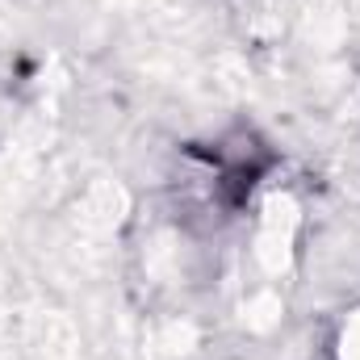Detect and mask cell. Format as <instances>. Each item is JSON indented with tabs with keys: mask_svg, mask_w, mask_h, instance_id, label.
<instances>
[{
	"mask_svg": "<svg viewBox=\"0 0 360 360\" xmlns=\"http://www.w3.org/2000/svg\"><path fill=\"white\" fill-rule=\"evenodd\" d=\"M197 348V327L188 319H164L155 331H151V352L164 360H180Z\"/></svg>",
	"mask_w": 360,
	"mask_h": 360,
	"instance_id": "cell-3",
	"label": "cell"
},
{
	"mask_svg": "<svg viewBox=\"0 0 360 360\" xmlns=\"http://www.w3.org/2000/svg\"><path fill=\"white\" fill-rule=\"evenodd\" d=\"M302 210L289 193H269L260 205V231H256V264L264 276L281 281L293 269V243H297Z\"/></svg>",
	"mask_w": 360,
	"mask_h": 360,
	"instance_id": "cell-1",
	"label": "cell"
},
{
	"mask_svg": "<svg viewBox=\"0 0 360 360\" xmlns=\"http://www.w3.org/2000/svg\"><path fill=\"white\" fill-rule=\"evenodd\" d=\"M281 314H285V302H281L276 289H256L243 306V323L256 335H269L272 327H281Z\"/></svg>",
	"mask_w": 360,
	"mask_h": 360,
	"instance_id": "cell-4",
	"label": "cell"
},
{
	"mask_svg": "<svg viewBox=\"0 0 360 360\" xmlns=\"http://www.w3.org/2000/svg\"><path fill=\"white\" fill-rule=\"evenodd\" d=\"M126 205H130V197H126V188L122 184H113V180H96L84 188V197H80V222L92 226V231H113V226H122V218H126Z\"/></svg>",
	"mask_w": 360,
	"mask_h": 360,
	"instance_id": "cell-2",
	"label": "cell"
},
{
	"mask_svg": "<svg viewBox=\"0 0 360 360\" xmlns=\"http://www.w3.org/2000/svg\"><path fill=\"white\" fill-rule=\"evenodd\" d=\"M340 360H360V310L348 314V323L340 331Z\"/></svg>",
	"mask_w": 360,
	"mask_h": 360,
	"instance_id": "cell-5",
	"label": "cell"
}]
</instances>
